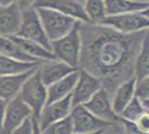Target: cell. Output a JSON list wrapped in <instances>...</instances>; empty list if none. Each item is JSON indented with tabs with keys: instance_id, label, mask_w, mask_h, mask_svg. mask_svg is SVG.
<instances>
[{
	"instance_id": "6da1fadb",
	"label": "cell",
	"mask_w": 149,
	"mask_h": 134,
	"mask_svg": "<svg viewBox=\"0 0 149 134\" xmlns=\"http://www.w3.org/2000/svg\"><path fill=\"white\" fill-rule=\"evenodd\" d=\"M148 29L124 34L99 24L81 22L79 67L99 78L110 95L135 76V60Z\"/></svg>"
},
{
	"instance_id": "7a4b0ae2",
	"label": "cell",
	"mask_w": 149,
	"mask_h": 134,
	"mask_svg": "<svg viewBox=\"0 0 149 134\" xmlns=\"http://www.w3.org/2000/svg\"><path fill=\"white\" fill-rule=\"evenodd\" d=\"M82 21L77 20L74 27L63 37L51 41V53L56 59L61 60L67 65L79 68L81 49L80 25Z\"/></svg>"
},
{
	"instance_id": "3957f363",
	"label": "cell",
	"mask_w": 149,
	"mask_h": 134,
	"mask_svg": "<svg viewBox=\"0 0 149 134\" xmlns=\"http://www.w3.org/2000/svg\"><path fill=\"white\" fill-rule=\"evenodd\" d=\"M36 10L50 43L61 38L66 34H68L77 21L70 16H67L65 13L52 10L49 8L38 7L36 8Z\"/></svg>"
},
{
	"instance_id": "277c9868",
	"label": "cell",
	"mask_w": 149,
	"mask_h": 134,
	"mask_svg": "<svg viewBox=\"0 0 149 134\" xmlns=\"http://www.w3.org/2000/svg\"><path fill=\"white\" fill-rule=\"evenodd\" d=\"M18 96L24 103H26L32 111V116L38 120L40 112L47 101V86L41 82L38 72V67L26 79Z\"/></svg>"
},
{
	"instance_id": "5b68a950",
	"label": "cell",
	"mask_w": 149,
	"mask_h": 134,
	"mask_svg": "<svg viewBox=\"0 0 149 134\" xmlns=\"http://www.w3.org/2000/svg\"><path fill=\"white\" fill-rule=\"evenodd\" d=\"M149 9L135 13L109 15L101 20L99 25L110 27L117 32L124 34H131L148 29L149 27Z\"/></svg>"
},
{
	"instance_id": "8992f818",
	"label": "cell",
	"mask_w": 149,
	"mask_h": 134,
	"mask_svg": "<svg viewBox=\"0 0 149 134\" xmlns=\"http://www.w3.org/2000/svg\"><path fill=\"white\" fill-rule=\"evenodd\" d=\"M16 35L22 38L33 40L51 51V43L45 32L37 10L33 7L21 9V22Z\"/></svg>"
},
{
	"instance_id": "52a82bcc",
	"label": "cell",
	"mask_w": 149,
	"mask_h": 134,
	"mask_svg": "<svg viewBox=\"0 0 149 134\" xmlns=\"http://www.w3.org/2000/svg\"><path fill=\"white\" fill-rule=\"evenodd\" d=\"M69 115L72 122L74 133H91L99 130L112 128L116 125V123L104 121L101 119L96 117L82 105L72 106Z\"/></svg>"
},
{
	"instance_id": "ba28073f",
	"label": "cell",
	"mask_w": 149,
	"mask_h": 134,
	"mask_svg": "<svg viewBox=\"0 0 149 134\" xmlns=\"http://www.w3.org/2000/svg\"><path fill=\"white\" fill-rule=\"evenodd\" d=\"M29 116H32L31 109L17 95L15 98L7 102L0 134H11L13 130L18 128Z\"/></svg>"
},
{
	"instance_id": "9c48e42d",
	"label": "cell",
	"mask_w": 149,
	"mask_h": 134,
	"mask_svg": "<svg viewBox=\"0 0 149 134\" xmlns=\"http://www.w3.org/2000/svg\"><path fill=\"white\" fill-rule=\"evenodd\" d=\"M101 87L102 85L99 78L79 67V76L71 92V106L86 103Z\"/></svg>"
},
{
	"instance_id": "30bf717a",
	"label": "cell",
	"mask_w": 149,
	"mask_h": 134,
	"mask_svg": "<svg viewBox=\"0 0 149 134\" xmlns=\"http://www.w3.org/2000/svg\"><path fill=\"white\" fill-rule=\"evenodd\" d=\"M109 96L110 95L107 93V91L101 87L91 96L89 101L81 105L96 117L117 124L120 122V117L112 111Z\"/></svg>"
},
{
	"instance_id": "8fae6325",
	"label": "cell",
	"mask_w": 149,
	"mask_h": 134,
	"mask_svg": "<svg viewBox=\"0 0 149 134\" xmlns=\"http://www.w3.org/2000/svg\"><path fill=\"white\" fill-rule=\"evenodd\" d=\"M71 107H72L71 106V93L59 101L45 105L38 117L40 130L44 131L51 123L62 120L66 116H68L70 114Z\"/></svg>"
},
{
	"instance_id": "7c38bea8",
	"label": "cell",
	"mask_w": 149,
	"mask_h": 134,
	"mask_svg": "<svg viewBox=\"0 0 149 134\" xmlns=\"http://www.w3.org/2000/svg\"><path fill=\"white\" fill-rule=\"evenodd\" d=\"M32 7L49 8L70 16L76 20H79L82 22H89L84 9V5L76 0H36Z\"/></svg>"
},
{
	"instance_id": "4fadbf2b",
	"label": "cell",
	"mask_w": 149,
	"mask_h": 134,
	"mask_svg": "<svg viewBox=\"0 0 149 134\" xmlns=\"http://www.w3.org/2000/svg\"><path fill=\"white\" fill-rule=\"evenodd\" d=\"M78 69L67 65L61 60L52 59V60H45L38 65V72L41 78V82L45 86H49L55 82L61 79L62 77L67 76L74 70Z\"/></svg>"
},
{
	"instance_id": "5bb4252c",
	"label": "cell",
	"mask_w": 149,
	"mask_h": 134,
	"mask_svg": "<svg viewBox=\"0 0 149 134\" xmlns=\"http://www.w3.org/2000/svg\"><path fill=\"white\" fill-rule=\"evenodd\" d=\"M38 66L26 70L24 73L13 74V75H3L0 76V98L9 102L19 94L26 79L36 70Z\"/></svg>"
},
{
	"instance_id": "9a60e30c",
	"label": "cell",
	"mask_w": 149,
	"mask_h": 134,
	"mask_svg": "<svg viewBox=\"0 0 149 134\" xmlns=\"http://www.w3.org/2000/svg\"><path fill=\"white\" fill-rule=\"evenodd\" d=\"M21 22V8L18 2L6 7H0V35H16Z\"/></svg>"
},
{
	"instance_id": "2e32d148",
	"label": "cell",
	"mask_w": 149,
	"mask_h": 134,
	"mask_svg": "<svg viewBox=\"0 0 149 134\" xmlns=\"http://www.w3.org/2000/svg\"><path fill=\"white\" fill-rule=\"evenodd\" d=\"M78 76H79V68L68 74L67 76L62 77L61 79L57 81L54 84L49 85L47 87V101H46L45 105L59 101L69 95L72 92L74 85L77 83Z\"/></svg>"
},
{
	"instance_id": "e0dca14e",
	"label": "cell",
	"mask_w": 149,
	"mask_h": 134,
	"mask_svg": "<svg viewBox=\"0 0 149 134\" xmlns=\"http://www.w3.org/2000/svg\"><path fill=\"white\" fill-rule=\"evenodd\" d=\"M135 83L136 77H131L129 79L125 81L117 86V88L113 91V97H112L111 107L112 111L119 115L123 109L127 106V104L130 102L131 98L134 97V91H135Z\"/></svg>"
},
{
	"instance_id": "ac0fdd59",
	"label": "cell",
	"mask_w": 149,
	"mask_h": 134,
	"mask_svg": "<svg viewBox=\"0 0 149 134\" xmlns=\"http://www.w3.org/2000/svg\"><path fill=\"white\" fill-rule=\"evenodd\" d=\"M9 37L13 39V41L18 45L26 54H28L29 56L36 58V59L40 60V62L56 59L55 55L51 51L46 49L44 46H41L40 44H38L36 41H33V40L22 38V37H19L17 35H13V36H9Z\"/></svg>"
},
{
	"instance_id": "d6986e66",
	"label": "cell",
	"mask_w": 149,
	"mask_h": 134,
	"mask_svg": "<svg viewBox=\"0 0 149 134\" xmlns=\"http://www.w3.org/2000/svg\"><path fill=\"white\" fill-rule=\"evenodd\" d=\"M104 5L106 16L143 11L149 9V4H143L136 0H104Z\"/></svg>"
},
{
	"instance_id": "ffe728a7",
	"label": "cell",
	"mask_w": 149,
	"mask_h": 134,
	"mask_svg": "<svg viewBox=\"0 0 149 134\" xmlns=\"http://www.w3.org/2000/svg\"><path fill=\"white\" fill-rule=\"evenodd\" d=\"M0 54L5 55L7 57L13 58L21 62L28 63H42L36 58L31 57L28 54H26L18 45L13 41L9 36H1L0 35Z\"/></svg>"
},
{
	"instance_id": "44dd1931",
	"label": "cell",
	"mask_w": 149,
	"mask_h": 134,
	"mask_svg": "<svg viewBox=\"0 0 149 134\" xmlns=\"http://www.w3.org/2000/svg\"><path fill=\"white\" fill-rule=\"evenodd\" d=\"M40 63H28V62H21L13 58L7 57L5 55L0 54V76L3 75H13L24 73L26 70H29L36 67Z\"/></svg>"
},
{
	"instance_id": "7402d4cb",
	"label": "cell",
	"mask_w": 149,
	"mask_h": 134,
	"mask_svg": "<svg viewBox=\"0 0 149 134\" xmlns=\"http://www.w3.org/2000/svg\"><path fill=\"white\" fill-rule=\"evenodd\" d=\"M134 74L136 78L149 76V35L147 34L143 39L140 49L135 60Z\"/></svg>"
},
{
	"instance_id": "603a6c76",
	"label": "cell",
	"mask_w": 149,
	"mask_h": 134,
	"mask_svg": "<svg viewBox=\"0 0 149 134\" xmlns=\"http://www.w3.org/2000/svg\"><path fill=\"white\" fill-rule=\"evenodd\" d=\"M84 9L89 22L91 24H100L106 17L104 0H86L84 4Z\"/></svg>"
},
{
	"instance_id": "cb8c5ba5",
	"label": "cell",
	"mask_w": 149,
	"mask_h": 134,
	"mask_svg": "<svg viewBox=\"0 0 149 134\" xmlns=\"http://www.w3.org/2000/svg\"><path fill=\"white\" fill-rule=\"evenodd\" d=\"M143 112H148V111L145 109L140 100H138L136 96H134L130 102L127 104V106L123 109V112L119 114V117L125 121L135 122L138 119V116L143 114Z\"/></svg>"
},
{
	"instance_id": "d4e9b609",
	"label": "cell",
	"mask_w": 149,
	"mask_h": 134,
	"mask_svg": "<svg viewBox=\"0 0 149 134\" xmlns=\"http://www.w3.org/2000/svg\"><path fill=\"white\" fill-rule=\"evenodd\" d=\"M42 134H72V122L70 115L66 116L65 119L59 120L57 122L51 123L49 126L45 128L44 131H41Z\"/></svg>"
},
{
	"instance_id": "484cf974",
	"label": "cell",
	"mask_w": 149,
	"mask_h": 134,
	"mask_svg": "<svg viewBox=\"0 0 149 134\" xmlns=\"http://www.w3.org/2000/svg\"><path fill=\"white\" fill-rule=\"evenodd\" d=\"M134 96H136L140 101L149 100V76L136 78Z\"/></svg>"
},
{
	"instance_id": "4316f807",
	"label": "cell",
	"mask_w": 149,
	"mask_h": 134,
	"mask_svg": "<svg viewBox=\"0 0 149 134\" xmlns=\"http://www.w3.org/2000/svg\"><path fill=\"white\" fill-rule=\"evenodd\" d=\"M138 132L140 134H148L149 130V112H143V114L138 116L136 121L134 122Z\"/></svg>"
},
{
	"instance_id": "83f0119b",
	"label": "cell",
	"mask_w": 149,
	"mask_h": 134,
	"mask_svg": "<svg viewBox=\"0 0 149 134\" xmlns=\"http://www.w3.org/2000/svg\"><path fill=\"white\" fill-rule=\"evenodd\" d=\"M11 134H33V128H32V119L31 116L27 117L17 128L13 130Z\"/></svg>"
},
{
	"instance_id": "f1b7e54d",
	"label": "cell",
	"mask_w": 149,
	"mask_h": 134,
	"mask_svg": "<svg viewBox=\"0 0 149 134\" xmlns=\"http://www.w3.org/2000/svg\"><path fill=\"white\" fill-rule=\"evenodd\" d=\"M7 102L5 100L0 98V128L2 125V121H3V115H5V109H6Z\"/></svg>"
},
{
	"instance_id": "f546056e",
	"label": "cell",
	"mask_w": 149,
	"mask_h": 134,
	"mask_svg": "<svg viewBox=\"0 0 149 134\" xmlns=\"http://www.w3.org/2000/svg\"><path fill=\"white\" fill-rule=\"evenodd\" d=\"M36 0H18V4L21 9H25V8H29L32 7V5L35 4Z\"/></svg>"
},
{
	"instance_id": "4dcf8cb0",
	"label": "cell",
	"mask_w": 149,
	"mask_h": 134,
	"mask_svg": "<svg viewBox=\"0 0 149 134\" xmlns=\"http://www.w3.org/2000/svg\"><path fill=\"white\" fill-rule=\"evenodd\" d=\"M32 119V128H33V134H42L41 133V130L39 128V123H38V120L36 117L31 116Z\"/></svg>"
},
{
	"instance_id": "1f68e13d",
	"label": "cell",
	"mask_w": 149,
	"mask_h": 134,
	"mask_svg": "<svg viewBox=\"0 0 149 134\" xmlns=\"http://www.w3.org/2000/svg\"><path fill=\"white\" fill-rule=\"evenodd\" d=\"M13 2H17L16 0H0V7H6L11 5Z\"/></svg>"
},
{
	"instance_id": "d6a6232c",
	"label": "cell",
	"mask_w": 149,
	"mask_h": 134,
	"mask_svg": "<svg viewBox=\"0 0 149 134\" xmlns=\"http://www.w3.org/2000/svg\"><path fill=\"white\" fill-rule=\"evenodd\" d=\"M105 130H99V131H96V132H91V133H72V134H104Z\"/></svg>"
},
{
	"instance_id": "836d02e7",
	"label": "cell",
	"mask_w": 149,
	"mask_h": 134,
	"mask_svg": "<svg viewBox=\"0 0 149 134\" xmlns=\"http://www.w3.org/2000/svg\"><path fill=\"white\" fill-rule=\"evenodd\" d=\"M136 1H139V2H143V4H149V0H136Z\"/></svg>"
},
{
	"instance_id": "e575fe53",
	"label": "cell",
	"mask_w": 149,
	"mask_h": 134,
	"mask_svg": "<svg viewBox=\"0 0 149 134\" xmlns=\"http://www.w3.org/2000/svg\"><path fill=\"white\" fill-rule=\"evenodd\" d=\"M16 1H17V2H18V0H16Z\"/></svg>"
}]
</instances>
